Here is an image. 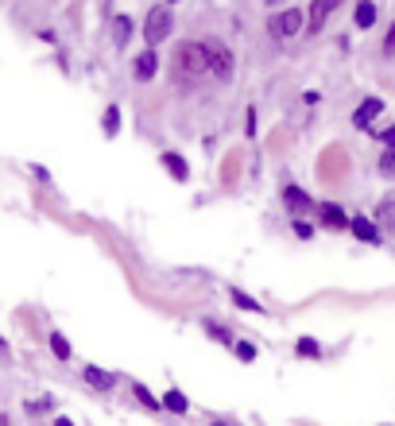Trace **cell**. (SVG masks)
<instances>
[{"mask_svg": "<svg viewBox=\"0 0 395 426\" xmlns=\"http://www.w3.org/2000/svg\"><path fill=\"white\" fill-rule=\"evenodd\" d=\"M171 70H175V86L194 89L210 78V62H205L202 43H178L175 59H171Z\"/></svg>", "mask_w": 395, "mask_h": 426, "instance_id": "cell-1", "label": "cell"}, {"mask_svg": "<svg viewBox=\"0 0 395 426\" xmlns=\"http://www.w3.org/2000/svg\"><path fill=\"white\" fill-rule=\"evenodd\" d=\"M171 28H175L171 8L167 4H155L151 12H147V20H144V43H147V51H155V43H163V39L171 35Z\"/></svg>", "mask_w": 395, "mask_h": 426, "instance_id": "cell-2", "label": "cell"}, {"mask_svg": "<svg viewBox=\"0 0 395 426\" xmlns=\"http://www.w3.org/2000/svg\"><path fill=\"white\" fill-rule=\"evenodd\" d=\"M202 51H205V62H210L213 78H217V81L233 78V51H229L221 39H202Z\"/></svg>", "mask_w": 395, "mask_h": 426, "instance_id": "cell-3", "label": "cell"}, {"mask_svg": "<svg viewBox=\"0 0 395 426\" xmlns=\"http://www.w3.org/2000/svg\"><path fill=\"white\" fill-rule=\"evenodd\" d=\"M302 23H307V16H302V8H287V12H279L275 20H271V35H294V31H302Z\"/></svg>", "mask_w": 395, "mask_h": 426, "instance_id": "cell-4", "label": "cell"}, {"mask_svg": "<svg viewBox=\"0 0 395 426\" xmlns=\"http://www.w3.org/2000/svg\"><path fill=\"white\" fill-rule=\"evenodd\" d=\"M81 380H86L93 391H101V396H109V391L117 388V372H105L101 364H86L81 368Z\"/></svg>", "mask_w": 395, "mask_h": 426, "instance_id": "cell-5", "label": "cell"}, {"mask_svg": "<svg viewBox=\"0 0 395 426\" xmlns=\"http://www.w3.org/2000/svg\"><path fill=\"white\" fill-rule=\"evenodd\" d=\"M380 113H384V101H380V97H365V101H360V109L353 113V125H357V128H368L376 117H380Z\"/></svg>", "mask_w": 395, "mask_h": 426, "instance_id": "cell-6", "label": "cell"}, {"mask_svg": "<svg viewBox=\"0 0 395 426\" xmlns=\"http://www.w3.org/2000/svg\"><path fill=\"white\" fill-rule=\"evenodd\" d=\"M155 70H159V59H155V51H139L136 62H132V74H136V81H151Z\"/></svg>", "mask_w": 395, "mask_h": 426, "instance_id": "cell-7", "label": "cell"}, {"mask_svg": "<svg viewBox=\"0 0 395 426\" xmlns=\"http://www.w3.org/2000/svg\"><path fill=\"white\" fill-rule=\"evenodd\" d=\"M349 233L357 236V241L380 244V229H376V221H368V217H349Z\"/></svg>", "mask_w": 395, "mask_h": 426, "instance_id": "cell-8", "label": "cell"}, {"mask_svg": "<svg viewBox=\"0 0 395 426\" xmlns=\"http://www.w3.org/2000/svg\"><path fill=\"white\" fill-rule=\"evenodd\" d=\"M163 411H171V415H190V399L183 396L178 388H171V391H163Z\"/></svg>", "mask_w": 395, "mask_h": 426, "instance_id": "cell-9", "label": "cell"}, {"mask_svg": "<svg viewBox=\"0 0 395 426\" xmlns=\"http://www.w3.org/2000/svg\"><path fill=\"white\" fill-rule=\"evenodd\" d=\"M283 206L291 213H302V209H310V194L302 190V186H287V190H283Z\"/></svg>", "mask_w": 395, "mask_h": 426, "instance_id": "cell-10", "label": "cell"}, {"mask_svg": "<svg viewBox=\"0 0 395 426\" xmlns=\"http://www.w3.org/2000/svg\"><path fill=\"white\" fill-rule=\"evenodd\" d=\"M163 167H167V175L178 178V183H186V178H190V167H186V159H183V155H175V151H163Z\"/></svg>", "mask_w": 395, "mask_h": 426, "instance_id": "cell-11", "label": "cell"}, {"mask_svg": "<svg viewBox=\"0 0 395 426\" xmlns=\"http://www.w3.org/2000/svg\"><path fill=\"white\" fill-rule=\"evenodd\" d=\"M132 396H136V403L144 407L147 415H159V411H163V403H159V399H155V396H151V391H147L139 380H132Z\"/></svg>", "mask_w": 395, "mask_h": 426, "instance_id": "cell-12", "label": "cell"}, {"mask_svg": "<svg viewBox=\"0 0 395 426\" xmlns=\"http://www.w3.org/2000/svg\"><path fill=\"white\" fill-rule=\"evenodd\" d=\"M326 16H329V8H326V0H314V4L307 8V31L314 35V31H322V23H326Z\"/></svg>", "mask_w": 395, "mask_h": 426, "instance_id": "cell-13", "label": "cell"}, {"mask_svg": "<svg viewBox=\"0 0 395 426\" xmlns=\"http://www.w3.org/2000/svg\"><path fill=\"white\" fill-rule=\"evenodd\" d=\"M322 225H329V229H349V217H345L341 206L326 202V206H322Z\"/></svg>", "mask_w": 395, "mask_h": 426, "instance_id": "cell-14", "label": "cell"}, {"mask_svg": "<svg viewBox=\"0 0 395 426\" xmlns=\"http://www.w3.org/2000/svg\"><path fill=\"white\" fill-rule=\"evenodd\" d=\"M294 357H302V360H322V345H318L314 338H299L294 341Z\"/></svg>", "mask_w": 395, "mask_h": 426, "instance_id": "cell-15", "label": "cell"}, {"mask_svg": "<svg viewBox=\"0 0 395 426\" xmlns=\"http://www.w3.org/2000/svg\"><path fill=\"white\" fill-rule=\"evenodd\" d=\"M202 330L210 333L213 341H221V345H233V341H236V338H233V330H229V326H221V322H210V318H205V322H202Z\"/></svg>", "mask_w": 395, "mask_h": 426, "instance_id": "cell-16", "label": "cell"}, {"mask_svg": "<svg viewBox=\"0 0 395 426\" xmlns=\"http://www.w3.org/2000/svg\"><path fill=\"white\" fill-rule=\"evenodd\" d=\"M229 299H233V306H241V310H248V314H263V306L256 299H252V294H244L241 287H233V291H229Z\"/></svg>", "mask_w": 395, "mask_h": 426, "instance_id": "cell-17", "label": "cell"}, {"mask_svg": "<svg viewBox=\"0 0 395 426\" xmlns=\"http://www.w3.org/2000/svg\"><path fill=\"white\" fill-rule=\"evenodd\" d=\"M353 23H357V28H372V23H376V4H368V0H360V4H357V12H353Z\"/></svg>", "mask_w": 395, "mask_h": 426, "instance_id": "cell-18", "label": "cell"}, {"mask_svg": "<svg viewBox=\"0 0 395 426\" xmlns=\"http://www.w3.org/2000/svg\"><path fill=\"white\" fill-rule=\"evenodd\" d=\"M51 353H55V360H70V357H74V349H70V341H66V333H59V330L51 333Z\"/></svg>", "mask_w": 395, "mask_h": 426, "instance_id": "cell-19", "label": "cell"}, {"mask_svg": "<svg viewBox=\"0 0 395 426\" xmlns=\"http://www.w3.org/2000/svg\"><path fill=\"white\" fill-rule=\"evenodd\" d=\"M101 128H105V136H117V132H120V109H117V105H109V109H105Z\"/></svg>", "mask_w": 395, "mask_h": 426, "instance_id": "cell-20", "label": "cell"}, {"mask_svg": "<svg viewBox=\"0 0 395 426\" xmlns=\"http://www.w3.org/2000/svg\"><path fill=\"white\" fill-rule=\"evenodd\" d=\"M376 221H380L384 229H395V198H384L380 209H376Z\"/></svg>", "mask_w": 395, "mask_h": 426, "instance_id": "cell-21", "label": "cell"}, {"mask_svg": "<svg viewBox=\"0 0 395 426\" xmlns=\"http://www.w3.org/2000/svg\"><path fill=\"white\" fill-rule=\"evenodd\" d=\"M233 357L244 360V364H252L260 353H256V345H252V341H233Z\"/></svg>", "mask_w": 395, "mask_h": 426, "instance_id": "cell-22", "label": "cell"}, {"mask_svg": "<svg viewBox=\"0 0 395 426\" xmlns=\"http://www.w3.org/2000/svg\"><path fill=\"white\" fill-rule=\"evenodd\" d=\"M128 31H132V20H128V16H117V23H113V39H117V47L128 43Z\"/></svg>", "mask_w": 395, "mask_h": 426, "instance_id": "cell-23", "label": "cell"}, {"mask_svg": "<svg viewBox=\"0 0 395 426\" xmlns=\"http://www.w3.org/2000/svg\"><path fill=\"white\" fill-rule=\"evenodd\" d=\"M23 411L28 415H43V411H55V399L43 396V399H31V403H23Z\"/></svg>", "mask_w": 395, "mask_h": 426, "instance_id": "cell-24", "label": "cell"}, {"mask_svg": "<svg viewBox=\"0 0 395 426\" xmlns=\"http://www.w3.org/2000/svg\"><path fill=\"white\" fill-rule=\"evenodd\" d=\"M294 236H299V241H310V236H314V225H310V221H302V217H294Z\"/></svg>", "mask_w": 395, "mask_h": 426, "instance_id": "cell-25", "label": "cell"}, {"mask_svg": "<svg viewBox=\"0 0 395 426\" xmlns=\"http://www.w3.org/2000/svg\"><path fill=\"white\" fill-rule=\"evenodd\" d=\"M380 171H384V175H391V171H395V151H384V159H380Z\"/></svg>", "mask_w": 395, "mask_h": 426, "instance_id": "cell-26", "label": "cell"}, {"mask_svg": "<svg viewBox=\"0 0 395 426\" xmlns=\"http://www.w3.org/2000/svg\"><path fill=\"white\" fill-rule=\"evenodd\" d=\"M380 144L388 147V151L395 147V125H391V128H384V132H380Z\"/></svg>", "mask_w": 395, "mask_h": 426, "instance_id": "cell-27", "label": "cell"}, {"mask_svg": "<svg viewBox=\"0 0 395 426\" xmlns=\"http://www.w3.org/2000/svg\"><path fill=\"white\" fill-rule=\"evenodd\" d=\"M384 54H395V23L388 28V39H384Z\"/></svg>", "mask_w": 395, "mask_h": 426, "instance_id": "cell-28", "label": "cell"}, {"mask_svg": "<svg viewBox=\"0 0 395 426\" xmlns=\"http://www.w3.org/2000/svg\"><path fill=\"white\" fill-rule=\"evenodd\" d=\"M55 426H74V422L66 419V415H59V419H55Z\"/></svg>", "mask_w": 395, "mask_h": 426, "instance_id": "cell-29", "label": "cell"}, {"mask_svg": "<svg viewBox=\"0 0 395 426\" xmlns=\"http://www.w3.org/2000/svg\"><path fill=\"white\" fill-rule=\"evenodd\" d=\"M210 426H233V422H229V419H213Z\"/></svg>", "mask_w": 395, "mask_h": 426, "instance_id": "cell-30", "label": "cell"}, {"mask_svg": "<svg viewBox=\"0 0 395 426\" xmlns=\"http://www.w3.org/2000/svg\"><path fill=\"white\" fill-rule=\"evenodd\" d=\"M0 357H8V341L4 338H0Z\"/></svg>", "mask_w": 395, "mask_h": 426, "instance_id": "cell-31", "label": "cell"}, {"mask_svg": "<svg viewBox=\"0 0 395 426\" xmlns=\"http://www.w3.org/2000/svg\"><path fill=\"white\" fill-rule=\"evenodd\" d=\"M337 4H341V0H326V8H329V12H333V8H337Z\"/></svg>", "mask_w": 395, "mask_h": 426, "instance_id": "cell-32", "label": "cell"}, {"mask_svg": "<svg viewBox=\"0 0 395 426\" xmlns=\"http://www.w3.org/2000/svg\"><path fill=\"white\" fill-rule=\"evenodd\" d=\"M0 426H12V419H8V415H0Z\"/></svg>", "mask_w": 395, "mask_h": 426, "instance_id": "cell-33", "label": "cell"}, {"mask_svg": "<svg viewBox=\"0 0 395 426\" xmlns=\"http://www.w3.org/2000/svg\"><path fill=\"white\" fill-rule=\"evenodd\" d=\"M171 4H175V0H167V8H171Z\"/></svg>", "mask_w": 395, "mask_h": 426, "instance_id": "cell-34", "label": "cell"}, {"mask_svg": "<svg viewBox=\"0 0 395 426\" xmlns=\"http://www.w3.org/2000/svg\"><path fill=\"white\" fill-rule=\"evenodd\" d=\"M268 4H275V0H268Z\"/></svg>", "mask_w": 395, "mask_h": 426, "instance_id": "cell-35", "label": "cell"}]
</instances>
